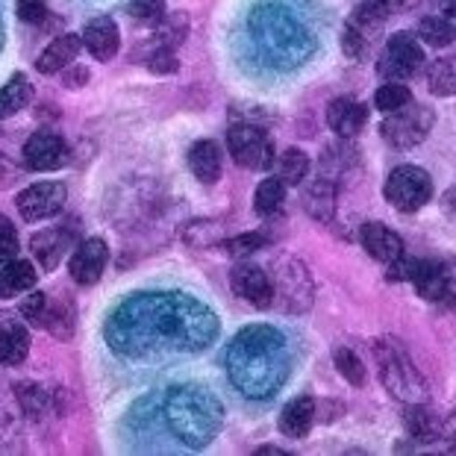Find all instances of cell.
<instances>
[{
  "instance_id": "obj_38",
  "label": "cell",
  "mask_w": 456,
  "mask_h": 456,
  "mask_svg": "<svg viewBox=\"0 0 456 456\" xmlns=\"http://www.w3.org/2000/svg\"><path fill=\"white\" fill-rule=\"evenodd\" d=\"M342 51L347 60H362L365 51H368V42H365V33L359 30V27L351 21V24H345V30H342Z\"/></svg>"
},
{
  "instance_id": "obj_22",
  "label": "cell",
  "mask_w": 456,
  "mask_h": 456,
  "mask_svg": "<svg viewBox=\"0 0 456 456\" xmlns=\"http://www.w3.org/2000/svg\"><path fill=\"white\" fill-rule=\"evenodd\" d=\"M189 168L203 186L218 183L221 180V148H218V142L200 139V142L191 144L189 148Z\"/></svg>"
},
{
  "instance_id": "obj_26",
  "label": "cell",
  "mask_w": 456,
  "mask_h": 456,
  "mask_svg": "<svg viewBox=\"0 0 456 456\" xmlns=\"http://www.w3.org/2000/svg\"><path fill=\"white\" fill-rule=\"evenodd\" d=\"M47 333L53 338H71L74 333V304L65 295L56 300H47V313H45V324Z\"/></svg>"
},
{
  "instance_id": "obj_15",
  "label": "cell",
  "mask_w": 456,
  "mask_h": 456,
  "mask_svg": "<svg viewBox=\"0 0 456 456\" xmlns=\"http://www.w3.org/2000/svg\"><path fill=\"white\" fill-rule=\"evenodd\" d=\"M83 47L89 51L98 62H110L121 47V33H118V24L112 21L110 15H101V18H92L83 30Z\"/></svg>"
},
{
  "instance_id": "obj_28",
  "label": "cell",
  "mask_w": 456,
  "mask_h": 456,
  "mask_svg": "<svg viewBox=\"0 0 456 456\" xmlns=\"http://www.w3.org/2000/svg\"><path fill=\"white\" fill-rule=\"evenodd\" d=\"M403 427L412 439L419 442H433L436 433H439V424H436L433 412L427 410L424 403H406V412H403Z\"/></svg>"
},
{
  "instance_id": "obj_2",
  "label": "cell",
  "mask_w": 456,
  "mask_h": 456,
  "mask_svg": "<svg viewBox=\"0 0 456 456\" xmlns=\"http://www.w3.org/2000/svg\"><path fill=\"white\" fill-rule=\"evenodd\" d=\"M227 374L241 395L271 397L289 377L286 336L268 324L239 330L227 351Z\"/></svg>"
},
{
  "instance_id": "obj_36",
  "label": "cell",
  "mask_w": 456,
  "mask_h": 456,
  "mask_svg": "<svg viewBox=\"0 0 456 456\" xmlns=\"http://www.w3.org/2000/svg\"><path fill=\"white\" fill-rule=\"evenodd\" d=\"M268 245V236L265 232H241V236H232L224 241V248H227V254L232 256H250V254H256V250H262Z\"/></svg>"
},
{
  "instance_id": "obj_31",
  "label": "cell",
  "mask_w": 456,
  "mask_h": 456,
  "mask_svg": "<svg viewBox=\"0 0 456 456\" xmlns=\"http://www.w3.org/2000/svg\"><path fill=\"white\" fill-rule=\"evenodd\" d=\"M410 103H412V92H410V86H403V80H386L374 94V106L383 115L403 110V106H410Z\"/></svg>"
},
{
  "instance_id": "obj_3",
  "label": "cell",
  "mask_w": 456,
  "mask_h": 456,
  "mask_svg": "<svg viewBox=\"0 0 456 456\" xmlns=\"http://www.w3.org/2000/svg\"><path fill=\"white\" fill-rule=\"evenodd\" d=\"M165 419L189 448H207L224 424V406L203 386H174L165 395Z\"/></svg>"
},
{
  "instance_id": "obj_35",
  "label": "cell",
  "mask_w": 456,
  "mask_h": 456,
  "mask_svg": "<svg viewBox=\"0 0 456 456\" xmlns=\"http://www.w3.org/2000/svg\"><path fill=\"white\" fill-rule=\"evenodd\" d=\"M186 33H189V18H186V12H174V15H168V18H162L159 21V33H157V47H177L183 38H186Z\"/></svg>"
},
{
  "instance_id": "obj_1",
  "label": "cell",
  "mask_w": 456,
  "mask_h": 456,
  "mask_svg": "<svg viewBox=\"0 0 456 456\" xmlns=\"http://www.w3.org/2000/svg\"><path fill=\"white\" fill-rule=\"evenodd\" d=\"M218 322L209 306L180 292H139L121 300L103 327L121 359L144 362L171 354H198L216 338Z\"/></svg>"
},
{
  "instance_id": "obj_6",
  "label": "cell",
  "mask_w": 456,
  "mask_h": 456,
  "mask_svg": "<svg viewBox=\"0 0 456 456\" xmlns=\"http://www.w3.org/2000/svg\"><path fill=\"white\" fill-rule=\"evenodd\" d=\"M436 115L430 106L424 103H410L403 110L389 112L380 124V135L397 151H410L415 144H421L427 139V133L433 130Z\"/></svg>"
},
{
  "instance_id": "obj_10",
  "label": "cell",
  "mask_w": 456,
  "mask_h": 456,
  "mask_svg": "<svg viewBox=\"0 0 456 456\" xmlns=\"http://www.w3.org/2000/svg\"><path fill=\"white\" fill-rule=\"evenodd\" d=\"M65 198H68V191L62 183H36V186H27L21 195L15 198V203H18L21 218L36 224V221L53 218L56 212L65 207Z\"/></svg>"
},
{
  "instance_id": "obj_14",
  "label": "cell",
  "mask_w": 456,
  "mask_h": 456,
  "mask_svg": "<svg viewBox=\"0 0 456 456\" xmlns=\"http://www.w3.org/2000/svg\"><path fill=\"white\" fill-rule=\"evenodd\" d=\"M412 283H415V289H419V295L424 300H444V297L456 295L453 268L442 265V262H433V259H419V262H415Z\"/></svg>"
},
{
  "instance_id": "obj_19",
  "label": "cell",
  "mask_w": 456,
  "mask_h": 456,
  "mask_svg": "<svg viewBox=\"0 0 456 456\" xmlns=\"http://www.w3.org/2000/svg\"><path fill=\"white\" fill-rule=\"evenodd\" d=\"M315 415H318L315 397L300 395L292 403H286V410L280 412V421H277L280 433L289 436V439H306L309 430H313V424H315Z\"/></svg>"
},
{
  "instance_id": "obj_20",
  "label": "cell",
  "mask_w": 456,
  "mask_h": 456,
  "mask_svg": "<svg viewBox=\"0 0 456 456\" xmlns=\"http://www.w3.org/2000/svg\"><path fill=\"white\" fill-rule=\"evenodd\" d=\"M80 45H83V38L77 33L56 36L53 42L38 53V62H36L38 74H56V71H65L68 65H74L77 56H80Z\"/></svg>"
},
{
  "instance_id": "obj_5",
  "label": "cell",
  "mask_w": 456,
  "mask_h": 456,
  "mask_svg": "<svg viewBox=\"0 0 456 456\" xmlns=\"http://www.w3.org/2000/svg\"><path fill=\"white\" fill-rule=\"evenodd\" d=\"M383 195L397 212H419L433 200V180L419 165H397L386 177Z\"/></svg>"
},
{
  "instance_id": "obj_43",
  "label": "cell",
  "mask_w": 456,
  "mask_h": 456,
  "mask_svg": "<svg viewBox=\"0 0 456 456\" xmlns=\"http://www.w3.org/2000/svg\"><path fill=\"white\" fill-rule=\"evenodd\" d=\"M86 80H89V68H83V65H68L65 68L68 89H80V86H86Z\"/></svg>"
},
{
  "instance_id": "obj_13",
  "label": "cell",
  "mask_w": 456,
  "mask_h": 456,
  "mask_svg": "<svg viewBox=\"0 0 456 456\" xmlns=\"http://www.w3.org/2000/svg\"><path fill=\"white\" fill-rule=\"evenodd\" d=\"M24 165L30 171H56L68 162V144L60 133L42 130L24 142Z\"/></svg>"
},
{
  "instance_id": "obj_12",
  "label": "cell",
  "mask_w": 456,
  "mask_h": 456,
  "mask_svg": "<svg viewBox=\"0 0 456 456\" xmlns=\"http://www.w3.org/2000/svg\"><path fill=\"white\" fill-rule=\"evenodd\" d=\"M106 262H110V248H106L103 239L92 236L74 248L71 259H68V274H71L74 283L94 286L103 277Z\"/></svg>"
},
{
  "instance_id": "obj_46",
  "label": "cell",
  "mask_w": 456,
  "mask_h": 456,
  "mask_svg": "<svg viewBox=\"0 0 456 456\" xmlns=\"http://www.w3.org/2000/svg\"><path fill=\"white\" fill-rule=\"evenodd\" d=\"M444 433H448V439H453V442H456V410H453V415H451L448 427H444Z\"/></svg>"
},
{
  "instance_id": "obj_34",
  "label": "cell",
  "mask_w": 456,
  "mask_h": 456,
  "mask_svg": "<svg viewBox=\"0 0 456 456\" xmlns=\"http://www.w3.org/2000/svg\"><path fill=\"white\" fill-rule=\"evenodd\" d=\"M333 362L338 368V374L345 377L351 386H365V365L347 345H338L333 347Z\"/></svg>"
},
{
  "instance_id": "obj_27",
  "label": "cell",
  "mask_w": 456,
  "mask_h": 456,
  "mask_svg": "<svg viewBox=\"0 0 456 456\" xmlns=\"http://www.w3.org/2000/svg\"><path fill=\"white\" fill-rule=\"evenodd\" d=\"M15 397H18V403H21L24 415H30V419H45L53 403V395L47 392L42 383H30V380L15 386Z\"/></svg>"
},
{
  "instance_id": "obj_18",
  "label": "cell",
  "mask_w": 456,
  "mask_h": 456,
  "mask_svg": "<svg viewBox=\"0 0 456 456\" xmlns=\"http://www.w3.org/2000/svg\"><path fill=\"white\" fill-rule=\"evenodd\" d=\"M365 121H368L365 103H356L351 98H338V101H330V106H327V127L333 130L338 139H354V135L362 133Z\"/></svg>"
},
{
  "instance_id": "obj_16",
  "label": "cell",
  "mask_w": 456,
  "mask_h": 456,
  "mask_svg": "<svg viewBox=\"0 0 456 456\" xmlns=\"http://www.w3.org/2000/svg\"><path fill=\"white\" fill-rule=\"evenodd\" d=\"M359 239H362V248L368 250V256L383 262V265H392V262L406 256L403 254V239L386 224H377V221H371V224H362V230H359Z\"/></svg>"
},
{
  "instance_id": "obj_40",
  "label": "cell",
  "mask_w": 456,
  "mask_h": 456,
  "mask_svg": "<svg viewBox=\"0 0 456 456\" xmlns=\"http://www.w3.org/2000/svg\"><path fill=\"white\" fill-rule=\"evenodd\" d=\"M18 250H21V241H18V232L9 218H0V262H12L18 259Z\"/></svg>"
},
{
  "instance_id": "obj_37",
  "label": "cell",
  "mask_w": 456,
  "mask_h": 456,
  "mask_svg": "<svg viewBox=\"0 0 456 456\" xmlns=\"http://www.w3.org/2000/svg\"><path fill=\"white\" fill-rule=\"evenodd\" d=\"M127 12L135 18V21L159 24L165 18V0H130Z\"/></svg>"
},
{
  "instance_id": "obj_42",
  "label": "cell",
  "mask_w": 456,
  "mask_h": 456,
  "mask_svg": "<svg viewBox=\"0 0 456 456\" xmlns=\"http://www.w3.org/2000/svg\"><path fill=\"white\" fill-rule=\"evenodd\" d=\"M148 68L153 74H174L177 71V56H174L171 47H157L151 56H148Z\"/></svg>"
},
{
  "instance_id": "obj_11",
  "label": "cell",
  "mask_w": 456,
  "mask_h": 456,
  "mask_svg": "<svg viewBox=\"0 0 456 456\" xmlns=\"http://www.w3.org/2000/svg\"><path fill=\"white\" fill-rule=\"evenodd\" d=\"M274 289H277V297H283V306L289 313H304L313 304V277L309 271L300 265L297 259H289L280 265V274L274 280Z\"/></svg>"
},
{
  "instance_id": "obj_47",
  "label": "cell",
  "mask_w": 456,
  "mask_h": 456,
  "mask_svg": "<svg viewBox=\"0 0 456 456\" xmlns=\"http://www.w3.org/2000/svg\"><path fill=\"white\" fill-rule=\"evenodd\" d=\"M442 12L444 15H456V0H442Z\"/></svg>"
},
{
  "instance_id": "obj_17",
  "label": "cell",
  "mask_w": 456,
  "mask_h": 456,
  "mask_svg": "<svg viewBox=\"0 0 456 456\" xmlns=\"http://www.w3.org/2000/svg\"><path fill=\"white\" fill-rule=\"evenodd\" d=\"M71 245H74V227L71 224L42 230L30 239L33 256L38 259V265H42L45 271H53L56 265H60L65 250H71Z\"/></svg>"
},
{
  "instance_id": "obj_48",
  "label": "cell",
  "mask_w": 456,
  "mask_h": 456,
  "mask_svg": "<svg viewBox=\"0 0 456 456\" xmlns=\"http://www.w3.org/2000/svg\"><path fill=\"white\" fill-rule=\"evenodd\" d=\"M0 45H4V24H0Z\"/></svg>"
},
{
  "instance_id": "obj_39",
  "label": "cell",
  "mask_w": 456,
  "mask_h": 456,
  "mask_svg": "<svg viewBox=\"0 0 456 456\" xmlns=\"http://www.w3.org/2000/svg\"><path fill=\"white\" fill-rule=\"evenodd\" d=\"M21 315L27 318L30 324H36V327H42L45 324V313H47V295L45 292H27V297L21 300Z\"/></svg>"
},
{
  "instance_id": "obj_8",
  "label": "cell",
  "mask_w": 456,
  "mask_h": 456,
  "mask_svg": "<svg viewBox=\"0 0 456 456\" xmlns=\"http://www.w3.org/2000/svg\"><path fill=\"white\" fill-rule=\"evenodd\" d=\"M421 65H424L421 45L415 42L410 33H395L383 47L377 71H380L386 80H412V77L421 71Z\"/></svg>"
},
{
  "instance_id": "obj_23",
  "label": "cell",
  "mask_w": 456,
  "mask_h": 456,
  "mask_svg": "<svg viewBox=\"0 0 456 456\" xmlns=\"http://www.w3.org/2000/svg\"><path fill=\"white\" fill-rule=\"evenodd\" d=\"M36 265L30 259H12L0 268V300L27 295L36 286Z\"/></svg>"
},
{
  "instance_id": "obj_33",
  "label": "cell",
  "mask_w": 456,
  "mask_h": 456,
  "mask_svg": "<svg viewBox=\"0 0 456 456\" xmlns=\"http://www.w3.org/2000/svg\"><path fill=\"white\" fill-rule=\"evenodd\" d=\"M277 171L286 186H297V183H304L309 174V157L300 148H289L283 157H280Z\"/></svg>"
},
{
  "instance_id": "obj_30",
  "label": "cell",
  "mask_w": 456,
  "mask_h": 456,
  "mask_svg": "<svg viewBox=\"0 0 456 456\" xmlns=\"http://www.w3.org/2000/svg\"><path fill=\"white\" fill-rule=\"evenodd\" d=\"M419 38H424V45L430 47H448L456 38V24L451 21V15L424 18L419 24Z\"/></svg>"
},
{
  "instance_id": "obj_24",
  "label": "cell",
  "mask_w": 456,
  "mask_h": 456,
  "mask_svg": "<svg viewBox=\"0 0 456 456\" xmlns=\"http://www.w3.org/2000/svg\"><path fill=\"white\" fill-rule=\"evenodd\" d=\"M300 200H304V209L315 221H330L336 212V186L324 177L313 180V183H306L304 191H300Z\"/></svg>"
},
{
  "instance_id": "obj_25",
  "label": "cell",
  "mask_w": 456,
  "mask_h": 456,
  "mask_svg": "<svg viewBox=\"0 0 456 456\" xmlns=\"http://www.w3.org/2000/svg\"><path fill=\"white\" fill-rule=\"evenodd\" d=\"M33 101V86L24 74H15L4 89H0V118H9V115H18L27 110V103Z\"/></svg>"
},
{
  "instance_id": "obj_7",
  "label": "cell",
  "mask_w": 456,
  "mask_h": 456,
  "mask_svg": "<svg viewBox=\"0 0 456 456\" xmlns=\"http://www.w3.org/2000/svg\"><path fill=\"white\" fill-rule=\"evenodd\" d=\"M227 151L241 168L265 171L274 165V142L254 124H232L227 133Z\"/></svg>"
},
{
  "instance_id": "obj_45",
  "label": "cell",
  "mask_w": 456,
  "mask_h": 456,
  "mask_svg": "<svg viewBox=\"0 0 456 456\" xmlns=\"http://www.w3.org/2000/svg\"><path fill=\"white\" fill-rule=\"evenodd\" d=\"M286 451L274 448V444H262V448H256V456H283Z\"/></svg>"
},
{
  "instance_id": "obj_41",
  "label": "cell",
  "mask_w": 456,
  "mask_h": 456,
  "mask_svg": "<svg viewBox=\"0 0 456 456\" xmlns=\"http://www.w3.org/2000/svg\"><path fill=\"white\" fill-rule=\"evenodd\" d=\"M18 18H21L24 24L42 27L47 24V18H51V9H47L45 0H18Z\"/></svg>"
},
{
  "instance_id": "obj_29",
  "label": "cell",
  "mask_w": 456,
  "mask_h": 456,
  "mask_svg": "<svg viewBox=\"0 0 456 456\" xmlns=\"http://www.w3.org/2000/svg\"><path fill=\"white\" fill-rule=\"evenodd\" d=\"M427 89L436 98H453L456 94V62L453 60H436L427 68Z\"/></svg>"
},
{
  "instance_id": "obj_44",
  "label": "cell",
  "mask_w": 456,
  "mask_h": 456,
  "mask_svg": "<svg viewBox=\"0 0 456 456\" xmlns=\"http://www.w3.org/2000/svg\"><path fill=\"white\" fill-rule=\"evenodd\" d=\"M421 0H383V6L389 9V12H406V9H415Z\"/></svg>"
},
{
  "instance_id": "obj_4",
  "label": "cell",
  "mask_w": 456,
  "mask_h": 456,
  "mask_svg": "<svg viewBox=\"0 0 456 456\" xmlns=\"http://www.w3.org/2000/svg\"><path fill=\"white\" fill-rule=\"evenodd\" d=\"M377 365H380V383L386 386V392H392V397L403 403H421L427 397L424 377L415 371L412 359L406 356V351L392 338H380L374 345Z\"/></svg>"
},
{
  "instance_id": "obj_9",
  "label": "cell",
  "mask_w": 456,
  "mask_h": 456,
  "mask_svg": "<svg viewBox=\"0 0 456 456\" xmlns=\"http://www.w3.org/2000/svg\"><path fill=\"white\" fill-rule=\"evenodd\" d=\"M230 289H232V295L248 300V304L256 309H268L277 297L274 280L259 265H250V262H241V265L230 271Z\"/></svg>"
},
{
  "instance_id": "obj_21",
  "label": "cell",
  "mask_w": 456,
  "mask_h": 456,
  "mask_svg": "<svg viewBox=\"0 0 456 456\" xmlns=\"http://www.w3.org/2000/svg\"><path fill=\"white\" fill-rule=\"evenodd\" d=\"M30 354V330L15 318H0V362L21 365Z\"/></svg>"
},
{
  "instance_id": "obj_32",
  "label": "cell",
  "mask_w": 456,
  "mask_h": 456,
  "mask_svg": "<svg viewBox=\"0 0 456 456\" xmlns=\"http://www.w3.org/2000/svg\"><path fill=\"white\" fill-rule=\"evenodd\" d=\"M283 200H286V183L280 177H268L256 186L254 207L259 216H274V212H280V207H283Z\"/></svg>"
}]
</instances>
